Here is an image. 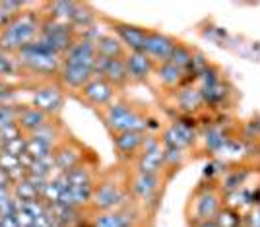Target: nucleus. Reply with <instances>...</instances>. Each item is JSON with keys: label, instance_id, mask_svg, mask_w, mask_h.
I'll use <instances>...</instances> for the list:
<instances>
[{"label": "nucleus", "instance_id": "f257e3e1", "mask_svg": "<svg viewBox=\"0 0 260 227\" xmlns=\"http://www.w3.org/2000/svg\"><path fill=\"white\" fill-rule=\"evenodd\" d=\"M41 33V23L35 14H20L14 22L0 33L2 53H20L23 47L31 45Z\"/></svg>", "mask_w": 260, "mask_h": 227}, {"label": "nucleus", "instance_id": "f03ea898", "mask_svg": "<svg viewBox=\"0 0 260 227\" xmlns=\"http://www.w3.org/2000/svg\"><path fill=\"white\" fill-rule=\"evenodd\" d=\"M103 120L111 130V134L119 132H146L148 130V119L142 115L138 109H134L128 103L113 101L109 107L103 109Z\"/></svg>", "mask_w": 260, "mask_h": 227}, {"label": "nucleus", "instance_id": "7ed1b4c3", "mask_svg": "<svg viewBox=\"0 0 260 227\" xmlns=\"http://www.w3.org/2000/svg\"><path fill=\"white\" fill-rule=\"evenodd\" d=\"M223 208V194L221 188L212 186V184H204L202 188L196 190V194L192 196L190 202V217L196 223L200 221H210L216 219L219 214V210Z\"/></svg>", "mask_w": 260, "mask_h": 227}, {"label": "nucleus", "instance_id": "20e7f679", "mask_svg": "<svg viewBox=\"0 0 260 227\" xmlns=\"http://www.w3.org/2000/svg\"><path fill=\"white\" fill-rule=\"evenodd\" d=\"M20 60L25 68H29L35 74H54V72H60V66H62V56H56V54L45 51L41 45L37 41H33L31 45L23 47L20 51Z\"/></svg>", "mask_w": 260, "mask_h": 227}, {"label": "nucleus", "instance_id": "39448f33", "mask_svg": "<svg viewBox=\"0 0 260 227\" xmlns=\"http://www.w3.org/2000/svg\"><path fill=\"white\" fill-rule=\"evenodd\" d=\"M126 200V186L115 179H107L103 183L95 184L91 204L99 212H113L119 210Z\"/></svg>", "mask_w": 260, "mask_h": 227}, {"label": "nucleus", "instance_id": "423d86ee", "mask_svg": "<svg viewBox=\"0 0 260 227\" xmlns=\"http://www.w3.org/2000/svg\"><path fill=\"white\" fill-rule=\"evenodd\" d=\"M115 89H117V87L111 86L105 78L93 76L86 86L80 89V98H82V101H86L89 107L105 109L113 103V99H115Z\"/></svg>", "mask_w": 260, "mask_h": 227}, {"label": "nucleus", "instance_id": "0eeeda50", "mask_svg": "<svg viewBox=\"0 0 260 227\" xmlns=\"http://www.w3.org/2000/svg\"><path fill=\"white\" fill-rule=\"evenodd\" d=\"M165 169V159H163V144L157 138L148 136L144 142V148L136 157V171L150 175H159Z\"/></svg>", "mask_w": 260, "mask_h": 227}, {"label": "nucleus", "instance_id": "6e6552de", "mask_svg": "<svg viewBox=\"0 0 260 227\" xmlns=\"http://www.w3.org/2000/svg\"><path fill=\"white\" fill-rule=\"evenodd\" d=\"M31 107L54 117L64 107V93L58 86H41L31 93Z\"/></svg>", "mask_w": 260, "mask_h": 227}, {"label": "nucleus", "instance_id": "1a4fd4ad", "mask_svg": "<svg viewBox=\"0 0 260 227\" xmlns=\"http://www.w3.org/2000/svg\"><path fill=\"white\" fill-rule=\"evenodd\" d=\"M175 47H177V41H175L173 37H169L167 33L148 31L146 43H144V53L148 54L153 62L163 64V62H169Z\"/></svg>", "mask_w": 260, "mask_h": 227}, {"label": "nucleus", "instance_id": "9d476101", "mask_svg": "<svg viewBox=\"0 0 260 227\" xmlns=\"http://www.w3.org/2000/svg\"><path fill=\"white\" fill-rule=\"evenodd\" d=\"M93 76L105 78L109 84L115 87L124 86L130 80L124 58H103V56H98L95 62H93Z\"/></svg>", "mask_w": 260, "mask_h": 227}, {"label": "nucleus", "instance_id": "9b49d317", "mask_svg": "<svg viewBox=\"0 0 260 227\" xmlns=\"http://www.w3.org/2000/svg\"><path fill=\"white\" fill-rule=\"evenodd\" d=\"M196 140V132L190 124H186L183 120L171 122L161 136V144L165 148H175V150H186L190 148Z\"/></svg>", "mask_w": 260, "mask_h": 227}, {"label": "nucleus", "instance_id": "f8f14e48", "mask_svg": "<svg viewBox=\"0 0 260 227\" xmlns=\"http://www.w3.org/2000/svg\"><path fill=\"white\" fill-rule=\"evenodd\" d=\"M148 138L146 132H119V134H113V146L119 153L120 157L130 159V157H138V153L144 148V142Z\"/></svg>", "mask_w": 260, "mask_h": 227}, {"label": "nucleus", "instance_id": "ddd939ff", "mask_svg": "<svg viewBox=\"0 0 260 227\" xmlns=\"http://www.w3.org/2000/svg\"><path fill=\"white\" fill-rule=\"evenodd\" d=\"M124 64H126L128 78L136 80V82H144L155 72V62L144 51L126 53L124 54Z\"/></svg>", "mask_w": 260, "mask_h": 227}, {"label": "nucleus", "instance_id": "4468645a", "mask_svg": "<svg viewBox=\"0 0 260 227\" xmlns=\"http://www.w3.org/2000/svg\"><path fill=\"white\" fill-rule=\"evenodd\" d=\"M53 161L56 167V173L62 175L74 169L76 165L82 163V150L78 148L74 142H62L58 144L53 151Z\"/></svg>", "mask_w": 260, "mask_h": 227}, {"label": "nucleus", "instance_id": "2eb2a0df", "mask_svg": "<svg viewBox=\"0 0 260 227\" xmlns=\"http://www.w3.org/2000/svg\"><path fill=\"white\" fill-rule=\"evenodd\" d=\"M157 190H159V175L134 171V175L130 177V192L134 194V198L150 202L157 194Z\"/></svg>", "mask_w": 260, "mask_h": 227}, {"label": "nucleus", "instance_id": "dca6fc26", "mask_svg": "<svg viewBox=\"0 0 260 227\" xmlns=\"http://www.w3.org/2000/svg\"><path fill=\"white\" fill-rule=\"evenodd\" d=\"M148 31L150 29H144L140 25H132V23H115V33L120 39V43L128 49V53L144 51V43H146Z\"/></svg>", "mask_w": 260, "mask_h": 227}, {"label": "nucleus", "instance_id": "f3484780", "mask_svg": "<svg viewBox=\"0 0 260 227\" xmlns=\"http://www.w3.org/2000/svg\"><path fill=\"white\" fill-rule=\"evenodd\" d=\"M91 78H93V68L91 66L70 64V62H62V66H60V80L70 89L80 91Z\"/></svg>", "mask_w": 260, "mask_h": 227}, {"label": "nucleus", "instance_id": "a211bd4d", "mask_svg": "<svg viewBox=\"0 0 260 227\" xmlns=\"http://www.w3.org/2000/svg\"><path fill=\"white\" fill-rule=\"evenodd\" d=\"M49 115H45L43 111H39V109L35 107H23L20 111V119H18V126L22 132H25L27 136L33 134V132H37L39 128H43L45 124L49 122Z\"/></svg>", "mask_w": 260, "mask_h": 227}, {"label": "nucleus", "instance_id": "6ab92c4d", "mask_svg": "<svg viewBox=\"0 0 260 227\" xmlns=\"http://www.w3.org/2000/svg\"><path fill=\"white\" fill-rule=\"evenodd\" d=\"M177 105L184 113H196L204 103L202 91L198 86H183L177 89Z\"/></svg>", "mask_w": 260, "mask_h": 227}, {"label": "nucleus", "instance_id": "aec40b11", "mask_svg": "<svg viewBox=\"0 0 260 227\" xmlns=\"http://www.w3.org/2000/svg\"><path fill=\"white\" fill-rule=\"evenodd\" d=\"M95 49H98V56L103 58H124V45L120 43V39L117 35H99L95 41Z\"/></svg>", "mask_w": 260, "mask_h": 227}, {"label": "nucleus", "instance_id": "412c9836", "mask_svg": "<svg viewBox=\"0 0 260 227\" xmlns=\"http://www.w3.org/2000/svg\"><path fill=\"white\" fill-rule=\"evenodd\" d=\"M155 74H157V80L167 87H179L183 84L184 76H186L181 68H177V66L171 64V62L157 64L155 66Z\"/></svg>", "mask_w": 260, "mask_h": 227}, {"label": "nucleus", "instance_id": "4be33fe9", "mask_svg": "<svg viewBox=\"0 0 260 227\" xmlns=\"http://www.w3.org/2000/svg\"><path fill=\"white\" fill-rule=\"evenodd\" d=\"M78 4L80 2H53L51 6H49V20H56V22H62V23H68V25H72V20H74V16H76V10H78Z\"/></svg>", "mask_w": 260, "mask_h": 227}, {"label": "nucleus", "instance_id": "5701e85b", "mask_svg": "<svg viewBox=\"0 0 260 227\" xmlns=\"http://www.w3.org/2000/svg\"><path fill=\"white\" fill-rule=\"evenodd\" d=\"M93 227H132V217L122 212V210H113V212H101Z\"/></svg>", "mask_w": 260, "mask_h": 227}, {"label": "nucleus", "instance_id": "b1692460", "mask_svg": "<svg viewBox=\"0 0 260 227\" xmlns=\"http://www.w3.org/2000/svg\"><path fill=\"white\" fill-rule=\"evenodd\" d=\"M49 214H51L56 227H70L76 223L78 208H74V206H64V204H54V206H49Z\"/></svg>", "mask_w": 260, "mask_h": 227}, {"label": "nucleus", "instance_id": "393cba45", "mask_svg": "<svg viewBox=\"0 0 260 227\" xmlns=\"http://www.w3.org/2000/svg\"><path fill=\"white\" fill-rule=\"evenodd\" d=\"M192 58H194V51L190 47H186L183 43H177L169 62L175 64L177 68H181L184 74H190L192 72Z\"/></svg>", "mask_w": 260, "mask_h": 227}, {"label": "nucleus", "instance_id": "a878e982", "mask_svg": "<svg viewBox=\"0 0 260 227\" xmlns=\"http://www.w3.org/2000/svg\"><path fill=\"white\" fill-rule=\"evenodd\" d=\"M23 10V2H16V0H2L0 2V31L4 27H8Z\"/></svg>", "mask_w": 260, "mask_h": 227}, {"label": "nucleus", "instance_id": "bb28decb", "mask_svg": "<svg viewBox=\"0 0 260 227\" xmlns=\"http://www.w3.org/2000/svg\"><path fill=\"white\" fill-rule=\"evenodd\" d=\"M12 196L20 202V204H25V202H33V200H41V194L33 188V184L23 179L20 183L12 184Z\"/></svg>", "mask_w": 260, "mask_h": 227}, {"label": "nucleus", "instance_id": "cd10ccee", "mask_svg": "<svg viewBox=\"0 0 260 227\" xmlns=\"http://www.w3.org/2000/svg\"><path fill=\"white\" fill-rule=\"evenodd\" d=\"M27 173L31 175H39V177H45V179H53L56 177V167H54L53 155L51 157H43V159H31L29 167H27Z\"/></svg>", "mask_w": 260, "mask_h": 227}, {"label": "nucleus", "instance_id": "c85d7f7f", "mask_svg": "<svg viewBox=\"0 0 260 227\" xmlns=\"http://www.w3.org/2000/svg\"><path fill=\"white\" fill-rule=\"evenodd\" d=\"M68 184H93V173L86 163H80L68 173H62Z\"/></svg>", "mask_w": 260, "mask_h": 227}, {"label": "nucleus", "instance_id": "c756f323", "mask_svg": "<svg viewBox=\"0 0 260 227\" xmlns=\"http://www.w3.org/2000/svg\"><path fill=\"white\" fill-rule=\"evenodd\" d=\"M54 148L53 146H49V144H45V142H39V140H31V138H27V157L29 159H43V157H51L53 155Z\"/></svg>", "mask_w": 260, "mask_h": 227}, {"label": "nucleus", "instance_id": "7c9ffc66", "mask_svg": "<svg viewBox=\"0 0 260 227\" xmlns=\"http://www.w3.org/2000/svg\"><path fill=\"white\" fill-rule=\"evenodd\" d=\"M27 138H31V140L45 142V144H49V146L56 148V138H58V130H56V126H54L53 122H47L43 128H39L37 132L29 134Z\"/></svg>", "mask_w": 260, "mask_h": 227}, {"label": "nucleus", "instance_id": "2f4dec72", "mask_svg": "<svg viewBox=\"0 0 260 227\" xmlns=\"http://www.w3.org/2000/svg\"><path fill=\"white\" fill-rule=\"evenodd\" d=\"M204 144H206V148L210 151H219L225 148L228 138H225V134L219 128H210V130H206V134H204Z\"/></svg>", "mask_w": 260, "mask_h": 227}, {"label": "nucleus", "instance_id": "473e14b6", "mask_svg": "<svg viewBox=\"0 0 260 227\" xmlns=\"http://www.w3.org/2000/svg\"><path fill=\"white\" fill-rule=\"evenodd\" d=\"M20 111L12 103H0V126H10V124H18L20 119Z\"/></svg>", "mask_w": 260, "mask_h": 227}, {"label": "nucleus", "instance_id": "72a5a7b5", "mask_svg": "<svg viewBox=\"0 0 260 227\" xmlns=\"http://www.w3.org/2000/svg\"><path fill=\"white\" fill-rule=\"evenodd\" d=\"M23 136V132L20 130L18 124H10V126H0V150L4 146H8L10 142H14L16 138Z\"/></svg>", "mask_w": 260, "mask_h": 227}, {"label": "nucleus", "instance_id": "f704fd0d", "mask_svg": "<svg viewBox=\"0 0 260 227\" xmlns=\"http://www.w3.org/2000/svg\"><path fill=\"white\" fill-rule=\"evenodd\" d=\"M184 151L175 150V148H165L163 146V159H165V167H179L183 163Z\"/></svg>", "mask_w": 260, "mask_h": 227}, {"label": "nucleus", "instance_id": "c9c22d12", "mask_svg": "<svg viewBox=\"0 0 260 227\" xmlns=\"http://www.w3.org/2000/svg\"><path fill=\"white\" fill-rule=\"evenodd\" d=\"M25 150H27V138H25V136H20V138H16L14 142H10L8 146H4L0 151H6V153H10V155L22 157V155H25Z\"/></svg>", "mask_w": 260, "mask_h": 227}, {"label": "nucleus", "instance_id": "e433bc0d", "mask_svg": "<svg viewBox=\"0 0 260 227\" xmlns=\"http://www.w3.org/2000/svg\"><path fill=\"white\" fill-rule=\"evenodd\" d=\"M216 223L219 227H237L239 225V216L231 210H225L221 208L219 214L216 216Z\"/></svg>", "mask_w": 260, "mask_h": 227}, {"label": "nucleus", "instance_id": "4c0bfd02", "mask_svg": "<svg viewBox=\"0 0 260 227\" xmlns=\"http://www.w3.org/2000/svg\"><path fill=\"white\" fill-rule=\"evenodd\" d=\"M14 70H16V62L10 58V54L0 51V78L12 76L14 74Z\"/></svg>", "mask_w": 260, "mask_h": 227}, {"label": "nucleus", "instance_id": "58836bf2", "mask_svg": "<svg viewBox=\"0 0 260 227\" xmlns=\"http://www.w3.org/2000/svg\"><path fill=\"white\" fill-rule=\"evenodd\" d=\"M247 227H260V202L252 206V210L247 216Z\"/></svg>", "mask_w": 260, "mask_h": 227}, {"label": "nucleus", "instance_id": "ea45409f", "mask_svg": "<svg viewBox=\"0 0 260 227\" xmlns=\"http://www.w3.org/2000/svg\"><path fill=\"white\" fill-rule=\"evenodd\" d=\"M0 223H2V227H20L18 225V219H16V214H2L0 216Z\"/></svg>", "mask_w": 260, "mask_h": 227}, {"label": "nucleus", "instance_id": "a19ab883", "mask_svg": "<svg viewBox=\"0 0 260 227\" xmlns=\"http://www.w3.org/2000/svg\"><path fill=\"white\" fill-rule=\"evenodd\" d=\"M0 188H12L10 175L6 171H2V169H0Z\"/></svg>", "mask_w": 260, "mask_h": 227}, {"label": "nucleus", "instance_id": "79ce46f5", "mask_svg": "<svg viewBox=\"0 0 260 227\" xmlns=\"http://www.w3.org/2000/svg\"><path fill=\"white\" fill-rule=\"evenodd\" d=\"M196 227H219L216 223V219H210V221H200V223H196Z\"/></svg>", "mask_w": 260, "mask_h": 227}, {"label": "nucleus", "instance_id": "37998d69", "mask_svg": "<svg viewBox=\"0 0 260 227\" xmlns=\"http://www.w3.org/2000/svg\"><path fill=\"white\" fill-rule=\"evenodd\" d=\"M0 89H2V80H0Z\"/></svg>", "mask_w": 260, "mask_h": 227}, {"label": "nucleus", "instance_id": "c03bdc74", "mask_svg": "<svg viewBox=\"0 0 260 227\" xmlns=\"http://www.w3.org/2000/svg\"><path fill=\"white\" fill-rule=\"evenodd\" d=\"M51 227H56V225H51Z\"/></svg>", "mask_w": 260, "mask_h": 227}, {"label": "nucleus", "instance_id": "a18cd8bd", "mask_svg": "<svg viewBox=\"0 0 260 227\" xmlns=\"http://www.w3.org/2000/svg\"><path fill=\"white\" fill-rule=\"evenodd\" d=\"M0 227H2V223H0Z\"/></svg>", "mask_w": 260, "mask_h": 227}, {"label": "nucleus", "instance_id": "49530a36", "mask_svg": "<svg viewBox=\"0 0 260 227\" xmlns=\"http://www.w3.org/2000/svg\"><path fill=\"white\" fill-rule=\"evenodd\" d=\"M0 33H2V31H0Z\"/></svg>", "mask_w": 260, "mask_h": 227}]
</instances>
